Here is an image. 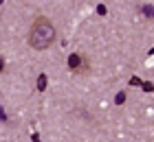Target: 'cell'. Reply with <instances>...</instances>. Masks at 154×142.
<instances>
[{"instance_id": "8992f818", "label": "cell", "mask_w": 154, "mask_h": 142, "mask_svg": "<svg viewBox=\"0 0 154 142\" xmlns=\"http://www.w3.org/2000/svg\"><path fill=\"white\" fill-rule=\"evenodd\" d=\"M2 70H5V61L0 59V72H2Z\"/></svg>"}, {"instance_id": "5b68a950", "label": "cell", "mask_w": 154, "mask_h": 142, "mask_svg": "<svg viewBox=\"0 0 154 142\" xmlns=\"http://www.w3.org/2000/svg\"><path fill=\"white\" fill-rule=\"evenodd\" d=\"M0 120H2V123H7V114H5L2 107H0Z\"/></svg>"}, {"instance_id": "6da1fadb", "label": "cell", "mask_w": 154, "mask_h": 142, "mask_svg": "<svg viewBox=\"0 0 154 142\" xmlns=\"http://www.w3.org/2000/svg\"><path fill=\"white\" fill-rule=\"evenodd\" d=\"M57 37V33H55V26L51 24V20L48 18H38L33 26L29 28V44L31 48H35V51H44L48 48L55 42Z\"/></svg>"}, {"instance_id": "3957f363", "label": "cell", "mask_w": 154, "mask_h": 142, "mask_svg": "<svg viewBox=\"0 0 154 142\" xmlns=\"http://www.w3.org/2000/svg\"><path fill=\"white\" fill-rule=\"evenodd\" d=\"M44 88H46V74H40V77H38V90L42 92Z\"/></svg>"}, {"instance_id": "52a82bcc", "label": "cell", "mask_w": 154, "mask_h": 142, "mask_svg": "<svg viewBox=\"0 0 154 142\" xmlns=\"http://www.w3.org/2000/svg\"><path fill=\"white\" fill-rule=\"evenodd\" d=\"M0 2H2V0H0Z\"/></svg>"}, {"instance_id": "7a4b0ae2", "label": "cell", "mask_w": 154, "mask_h": 142, "mask_svg": "<svg viewBox=\"0 0 154 142\" xmlns=\"http://www.w3.org/2000/svg\"><path fill=\"white\" fill-rule=\"evenodd\" d=\"M68 68H71V70H75V72H77V70L82 68V57L77 55V53L68 57Z\"/></svg>"}, {"instance_id": "277c9868", "label": "cell", "mask_w": 154, "mask_h": 142, "mask_svg": "<svg viewBox=\"0 0 154 142\" xmlns=\"http://www.w3.org/2000/svg\"><path fill=\"white\" fill-rule=\"evenodd\" d=\"M143 13H145V16H148V18H154V7L145 4V7H143Z\"/></svg>"}]
</instances>
